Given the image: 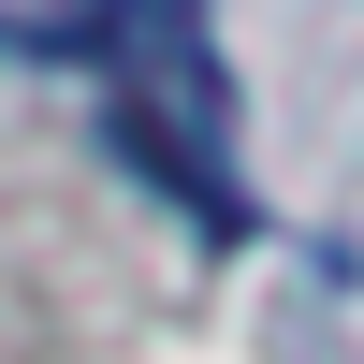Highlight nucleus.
<instances>
[{
    "mask_svg": "<svg viewBox=\"0 0 364 364\" xmlns=\"http://www.w3.org/2000/svg\"><path fill=\"white\" fill-rule=\"evenodd\" d=\"M117 29H132V0H0V44L15 58H87V73H102Z\"/></svg>",
    "mask_w": 364,
    "mask_h": 364,
    "instance_id": "1",
    "label": "nucleus"
}]
</instances>
